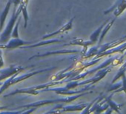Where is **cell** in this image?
<instances>
[{"label": "cell", "mask_w": 126, "mask_h": 114, "mask_svg": "<svg viewBox=\"0 0 126 114\" xmlns=\"http://www.w3.org/2000/svg\"><path fill=\"white\" fill-rule=\"evenodd\" d=\"M22 5H23V3L22 2V3L20 4L19 7L18 8L17 11H16V8H17L14 7V11H13L12 16H11L10 21L8 22V25H7L5 30H4V32H2V34L0 35V43H1V44L6 43L9 40V39H10V37L11 36V33L13 32V30H14L15 23L18 20L19 16V14L22 12Z\"/></svg>", "instance_id": "6da1fadb"}, {"label": "cell", "mask_w": 126, "mask_h": 114, "mask_svg": "<svg viewBox=\"0 0 126 114\" xmlns=\"http://www.w3.org/2000/svg\"><path fill=\"white\" fill-rule=\"evenodd\" d=\"M25 68L20 66H15V65H11V67L5 68L4 70L0 71V81H2L5 79H8L9 77L12 76L15 73L18 72H21L23 71Z\"/></svg>", "instance_id": "7a4b0ae2"}, {"label": "cell", "mask_w": 126, "mask_h": 114, "mask_svg": "<svg viewBox=\"0 0 126 114\" xmlns=\"http://www.w3.org/2000/svg\"><path fill=\"white\" fill-rule=\"evenodd\" d=\"M31 43V42H25L19 38H13L7 43V44L0 43V49H14L16 47H20L25 44H29Z\"/></svg>", "instance_id": "3957f363"}, {"label": "cell", "mask_w": 126, "mask_h": 114, "mask_svg": "<svg viewBox=\"0 0 126 114\" xmlns=\"http://www.w3.org/2000/svg\"><path fill=\"white\" fill-rule=\"evenodd\" d=\"M12 4H13L12 0H8V3L6 4L5 8H4L3 11L2 12L1 15H0V32H1L2 30V29H3V27H4V25H5L6 18L8 16V14L9 12L10 8H11V6Z\"/></svg>", "instance_id": "277c9868"}, {"label": "cell", "mask_w": 126, "mask_h": 114, "mask_svg": "<svg viewBox=\"0 0 126 114\" xmlns=\"http://www.w3.org/2000/svg\"><path fill=\"white\" fill-rule=\"evenodd\" d=\"M18 93H31V94H37L38 92H36L35 90H31L30 89H21V90H16L15 91L10 93L7 95H5L4 97H8L10 96H14L15 94H18Z\"/></svg>", "instance_id": "5b68a950"}, {"label": "cell", "mask_w": 126, "mask_h": 114, "mask_svg": "<svg viewBox=\"0 0 126 114\" xmlns=\"http://www.w3.org/2000/svg\"><path fill=\"white\" fill-rule=\"evenodd\" d=\"M22 3H23V5H22V12L23 14L24 19H25V28H26L27 27V22L28 20V12H27V8H26V3L23 1V0H22Z\"/></svg>", "instance_id": "8992f818"}, {"label": "cell", "mask_w": 126, "mask_h": 114, "mask_svg": "<svg viewBox=\"0 0 126 114\" xmlns=\"http://www.w3.org/2000/svg\"><path fill=\"white\" fill-rule=\"evenodd\" d=\"M19 22H20V19L19 18L18 20H17V22L16 24V26H14V30H13V32L11 33V37L12 38H19Z\"/></svg>", "instance_id": "52a82bcc"}, {"label": "cell", "mask_w": 126, "mask_h": 114, "mask_svg": "<svg viewBox=\"0 0 126 114\" xmlns=\"http://www.w3.org/2000/svg\"><path fill=\"white\" fill-rule=\"evenodd\" d=\"M4 66V61L2 59V50L0 49V69Z\"/></svg>", "instance_id": "ba28073f"}, {"label": "cell", "mask_w": 126, "mask_h": 114, "mask_svg": "<svg viewBox=\"0 0 126 114\" xmlns=\"http://www.w3.org/2000/svg\"><path fill=\"white\" fill-rule=\"evenodd\" d=\"M12 2H13V4H14V7L17 8V7L20 5L21 0H12Z\"/></svg>", "instance_id": "9c48e42d"}, {"label": "cell", "mask_w": 126, "mask_h": 114, "mask_svg": "<svg viewBox=\"0 0 126 114\" xmlns=\"http://www.w3.org/2000/svg\"><path fill=\"white\" fill-rule=\"evenodd\" d=\"M7 107H8V106H1V107H0V110H4V109H5Z\"/></svg>", "instance_id": "30bf717a"}, {"label": "cell", "mask_w": 126, "mask_h": 114, "mask_svg": "<svg viewBox=\"0 0 126 114\" xmlns=\"http://www.w3.org/2000/svg\"><path fill=\"white\" fill-rule=\"evenodd\" d=\"M2 85H3V83L2 82V81H0V88H1V87H2Z\"/></svg>", "instance_id": "8fae6325"}]
</instances>
